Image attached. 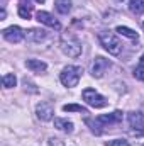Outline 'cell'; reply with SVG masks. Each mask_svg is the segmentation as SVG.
<instances>
[{"label":"cell","mask_w":144,"mask_h":146,"mask_svg":"<svg viewBox=\"0 0 144 146\" xmlns=\"http://www.w3.org/2000/svg\"><path fill=\"white\" fill-rule=\"evenodd\" d=\"M59 46H61V51H63L66 56H70V58H78V56L81 54V42H80L78 37L75 36V34H71V33H65V34L61 36Z\"/></svg>","instance_id":"6da1fadb"},{"label":"cell","mask_w":144,"mask_h":146,"mask_svg":"<svg viewBox=\"0 0 144 146\" xmlns=\"http://www.w3.org/2000/svg\"><path fill=\"white\" fill-rule=\"evenodd\" d=\"M98 39H100V44L107 49L110 54H120V51H122V42L117 39V36L114 34V33H110V31H102V33H98Z\"/></svg>","instance_id":"7a4b0ae2"},{"label":"cell","mask_w":144,"mask_h":146,"mask_svg":"<svg viewBox=\"0 0 144 146\" xmlns=\"http://www.w3.org/2000/svg\"><path fill=\"white\" fill-rule=\"evenodd\" d=\"M81 66H65L63 68V72L59 75V80H61V83L65 85V87H68V88H71V87H76L78 85V82H80V78H81Z\"/></svg>","instance_id":"3957f363"},{"label":"cell","mask_w":144,"mask_h":146,"mask_svg":"<svg viewBox=\"0 0 144 146\" xmlns=\"http://www.w3.org/2000/svg\"><path fill=\"white\" fill-rule=\"evenodd\" d=\"M83 100L90 106V107H95V109H102L107 106V99L104 95H100L97 90L93 88H85L83 90Z\"/></svg>","instance_id":"277c9868"},{"label":"cell","mask_w":144,"mask_h":146,"mask_svg":"<svg viewBox=\"0 0 144 146\" xmlns=\"http://www.w3.org/2000/svg\"><path fill=\"white\" fill-rule=\"evenodd\" d=\"M108 68H110V61L105 60L104 56H97V58L93 60V63H92L90 73H92V76H95V78H102Z\"/></svg>","instance_id":"5b68a950"},{"label":"cell","mask_w":144,"mask_h":146,"mask_svg":"<svg viewBox=\"0 0 144 146\" xmlns=\"http://www.w3.org/2000/svg\"><path fill=\"white\" fill-rule=\"evenodd\" d=\"M3 39L9 41V42H20L24 37H26V33L19 27V26H10L7 29H3Z\"/></svg>","instance_id":"8992f818"},{"label":"cell","mask_w":144,"mask_h":146,"mask_svg":"<svg viewBox=\"0 0 144 146\" xmlns=\"http://www.w3.org/2000/svg\"><path fill=\"white\" fill-rule=\"evenodd\" d=\"M36 114L41 121H51L53 114H54V109H53V106L49 102H41L36 107Z\"/></svg>","instance_id":"52a82bcc"},{"label":"cell","mask_w":144,"mask_h":146,"mask_svg":"<svg viewBox=\"0 0 144 146\" xmlns=\"http://www.w3.org/2000/svg\"><path fill=\"white\" fill-rule=\"evenodd\" d=\"M97 121H98L104 127H108V126L117 124V122H120V121H122V112H120V110H115V112L107 114V115H98V117H97Z\"/></svg>","instance_id":"ba28073f"},{"label":"cell","mask_w":144,"mask_h":146,"mask_svg":"<svg viewBox=\"0 0 144 146\" xmlns=\"http://www.w3.org/2000/svg\"><path fill=\"white\" fill-rule=\"evenodd\" d=\"M127 121H129V126L134 131H144V115L141 112H129Z\"/></svg>","instance_id":"9c48e42d"},{"label":"cell","mask_w":144,"mask_h":146,"mask_svg":"<svg viewBox=\"0 0 144 146\" xmlns=\"http://www.w3.org/2000/svg\"><path fill=\"white\" fill-rule=\"evenodd\" d=\"M36 19L41 22V24H46V26H49V27H53V29H59V27H61V26H59V22H58V21H56L49 12H44V10L37 12Z\"/></svg>","instance_id":"30bf717a"},{"label":"cell","mask_w":144,"mask_h":146,"mask_svg":"<svg viewBox=\"0 0 144 146\" xmlns=\"http://www.w3.org/2000/svg\"><path fill=\"white\" fill-rule=\"evenodd\" d=\"M54 127L66 133V134L73 133V122L68 119H63V117H54Z\"/></svg>","instance_id":"8fae6325"},{"label":"cell","mask_w":144,"mask_h":146,"mask_svg":"<svg viewBox=\"0 0 144 146\" xmlns=\"http://www.w3.org/2000/svg\"><path fill=\"white\" fill-rule=\"evenodd\" d=\"M46 36H48V34H46L44 29H31V31L26 33L27 41H31V42H41V41L46 39Z\"/></svg>","instance_id":"7c38bea8"},{"label":"cell","mask_w":144,"mask_h":146,"mask_svg":"<svg viewBox=\"0 0 144 146\" xmlns=\"http://www.w3.org/2000/svg\"><path fill=\"white\" fill-rule=\"evenodd\" d=\"M26 66H27V70H31L34 73L46 72V68H48V65L41 60H26Z\"/></svg>","instance_id":"4fadbf2b"},{"label":"cell","mask_w":144,"mask_h":146,"mask_svg":"<svg viewBox=\"0 0 144 146\" xmlns=\"http://www.w3.org/2000/svg\"><path fill=\"white\" fill-rule=\"evenodd\" d=\"M115 33H119L120 36L127 37V39H132V41H137V39H139V34H137L134 29H131V27H126V26H119V27L115 29Z\"/></svg>","instance_id":"5bb4252c"},{"label":"cell","mask_w":144,"mask_h":146,"mask_svg":"<svg viewBox=\"0 0 144 146\" xmlns=\"http://www.w3.org/2000/svg\"><path fill=\"white\" fill-rule=\"evenodd\" d=\"M54 7H56V10H58L59 14L66 15V14H70V10H71V0H56V2H54Z\"/></svg>","instance_id":"9a60e30c"},{"label":"cell","mask_w":144,"mask_h":146,"mask_svg":"<svg viewBox=\"0 0 144 146\" xmlns=\"http://www.w3.org/2000/svg\"><path fill=\"white\" fill-rule=\"evenodd\" d=\"M129 9H131V12H134L136 15L144 14V0H131Z\"/></svg>","instance_id":"2e32d148"},{"label":"cell","mask_w":144,"mask_h":146,"mask_svg":"<svg viewBox=\"0 0 144 146\" xmlns=\"http://www.w3.org/2000/svg\"><path fill=\"white\" fill-rule=\"evenodd\" d=\"M2 83H3L5 88H12V87H15L17 78H15L14 73H7V75H3V78H2Z\"/></svg>","instance_id":"e0dca14e"},{"label":"cell","mask_w":144,"mask_h":146,"mask_svg":"<svg viewBox=\"0 0 144 146\" xmlns=\"http://www.w3.org/2000/svg\"><path fill=\"white\" fill-rule=\"evenodd\" d=\"M31 9H32V5H26L24 2H20V5H19V15L22 19H31Z\"/></svg>","instance_id":"ac0fdd59"},{"label":"cell","mask_w":144,"mask_h":146,"mask_svg":"<svg viewBox=\"0 0 144 146\" xmlns=\"http://www.w3.org/2000/svg\"><path fill=\"white\" fill-rule=\"evenodd\" d=\"M63 110L65 112H81V114H87V109L85 107L76 106V104H66V106H63Z\"/></svg>","instance_id":"d6986e66"},{"label":"cell","mask_w":144,"mask_h":146,"mask_svg":"<svg viewBox=\"0 0 144 146\" xmlns=\"http://www.w3.org/2000/svg\"><path fill=\"white\" fill-rule=\"evenodd\" d=\"M105 146H131V143L127 139H112V141H107Z\"/></svg>","instance_id":"ffe728a7"},{"label":"cell","mask_w":144,"mask_h":146,"mask_svg":"<svg viewBox=\"0 0 144 146\" xmlns=\"http://www.w3.org/2000/svg\"><path fill=\"white\" fill-rule=\"evenodd\" d=\"M134 76H136L137 80H144V68L143 66H139V68L134 70Z\"/></svg>","instance_id":"44dd1931"},{"label":"cell","mask_w":144,"mask_h":146,"mask_svg":"<svg viewBox=\"0 0 144 146\" xmlns=\"http://www.w3.org/2000/svg\"><path fill=\"white\" fill-rule=\"evenodd\" d=\"M49 146H63V143H61V139L51 138V139H49Z\"/></svg>","instance_id":"7402d4cb"},{"label":"cell","mask_w":144,"mask_h":146,"mask_svg":"<svg viewBox=\"0 0 144 146\" xmlns=\"http://www.w3.org/2000/svg\"><path fill=\"white\" fill-rule=\"evenodd\" d=\"M131 146H144V138H137V139H134Z\"/></svg>","instance_id":"603a6c76"},{"label":"cell","mask_w":144,"mask_h":146,"mask_svg":"<svg viewBox=\"0 0 144 146\" xmlns=\"http://www.w3.org/2000/svg\"><path fill=\"white\" fill-rule=\"evenodd\" d=\"M5 15H7V12H5V9H2V14H0V17H2V21L5 19Z\"/></svg>","instance_id":"cb8c5ba5"},{"label":"cell","mask_w":144,"mask_h":146,"mask_svg":"<svg viewBox=\"0 0 144 146\" xmlns=\"http://www.w3.org/2000/svg\"><path fill=\"white\" fill-rule=\"evenodd\" d=\"M139 66H143L144 68V54L141 56V60H139Z\"/></svg>","instance_id":"d4e9b609"},{"label":"cell","mask_w":144,"mask_h":146,"mask_svg":"<svg viewBox=\"0 0 144 146\" xmlns=\"http://www.w3.org/2000/svg\"><path fill=\"white\" fill-rule=\"evenodd\" d=\"M37 3H44V2H46V0H36Z\"/></svg>","instance_id":"484cf974"},{"label":"cell","mask_w":144,"mask_h":146,"mask_svg":"<svg viewBox=\"0 0 144 146\" xmlns=\"http://www.w3.org/2000/svg\"><path fill=\"white\" fill-rule=\"evenodd\" d=\"M143 27H144V22H143Z\"/></svg>","instance_id":"4316f807"}]
</instances>
